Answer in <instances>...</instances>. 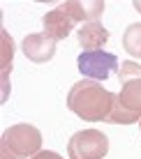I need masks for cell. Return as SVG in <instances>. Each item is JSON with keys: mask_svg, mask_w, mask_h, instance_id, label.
Wrapping results in <instances>:
<instances>
[{"mask_svg": "<svg viewBox=\"0 0 141 159\" xmlns=\"http://www.w3.org/2000/svg\"><path fill=\"white\" fill-rule=\"evenodd\" d=\"M67 108L86 122H106L113 108V92L100 81H77L67 92Z\"/></svg>", "mask_w": 141, "mask_h": 159, "instance_id": "1", "label": "cell"}, {"mask_svg": "<svg viewBox=\"0 0 141 159\" xmlns=\"http://www.w3.org/2000/svg\"><path fill=\"white\" fill-rule=\"evenodd\" d=\"M120 92L113 95V108L106 122L111 125H134L141 120V65L134 60L120 62L118 69Z\"/></svg>", "mask_w": 141, "mask_h": 159, "instance_id": "2", "label": "cell"}, {"mask_svg": "<svg viewBox=\"0 0 141 159\" xmlns=\"http://www.w3.org/2000/svg\"><path fill=\"white\" fill-rule=\"evenodd\" d=\"M42 148V134L32 125H12L5 129L0 141V155H9L12 159H32Z\"/></svg>", "mask_w": 141, "mask_h": 159, "instance_id": "3", "label": "cell"}, {"mask_svg": "<svg viewBox=\"0 0 141 159\" xmlns=\"http://www.w3.org/2000/svg\"><path fill=\"white\" fill-rule=\"evenodd\" d=\"M109 152V139L100 129H83L69 139V159H104Z\"/></svg>", "mask_w": 141, "mask_h": 159, "instance_id": "4", "label": "cell"}, {"mask_svg": "<svg viewBox=\"0 0 141 159\" xmlns=\"http://www.w3.org/2000/svg\"><path fill=\"white\" fill-rule=\"evenodd\" d=\"M77 67L90 81H106L116 69H120V65L113 53L100 48V51H83L77 58Z\"/></svg>", "mask_w": 141, "mask_h": 159, "instance_id": "5", "label": "cell"}, {"mask_svg": "<svg viewBox=\"0 0 141 159\" xmlns=\"http://www.w3.org/2000/svg\"><path fill=\"white\" fill-rule=\"evenodd\" d=\"M42 25H44V32L49 37H53L56 42H60L74 30L77 19H74V14L69 12L67 2H65V5H58V7L51 9V12H46L44 19H42Z\"/></svg>", "mask_w": 141, "mask_h": 159, "instance_id": "6", "label": "cell"}, {"mask_svg": "<svg viewBox=\"0 0 141 159\" xmlns=\"http://www.w3.org/2000/svg\"><path fill=\"white\" fill-rule=\"evenodd\" d=\"M23 53L30 62L35 65H42V62H49L53 56H56V39L49 37L46 32H35V35H28L23 39Z\"/></svg>", "mask_w": 141, "mask_h": 159, "instance_id": "7", "label": "cell"}, {"mask_svg": "<svg viewBox=\"0 0 141 159\" xmlns=\"http://www.w3.org/2000/svg\"><path fill=\"white\" fill-rule=\"evenodd\" d=\"M77 42L83 51H100L106 42H109V30L100 23V21H93V23H83L77 30Z\"/></svg>", "mask_w": 141, "mask_h": 159, "instance_id": "8", "label": "cell"}, {"mask_svg": "<svg viewBox=\"0 0 141 159\" xmlns=\"http://www.w3.org/2000/svg\"><path fill=\"white\" fill-rule=\"evenodd\" d=\"M69 12L74 14V19H77V23H93L97 21L102 14H104V2L102 0H69L67 2Z\"/></svg>", "mask_w": 141, "mask_h": 159, "instance_id": "9", "label": "cell"}, {"mask_svg": "<svg viewBox=\"0 0 141 159\" xmlns=\"http://www.w3.org/2000/svg\"><path fill=\"white\" fill-rule=\"evenodd\" d=\"M123 46L132 58L141 60V23H132L123 35Z\"/></svg>", "mask_w": 141, "mask_h": 159, "instance_id": "10", "label": "cell"}, {"mask_svg": "<svg viewBox=\"0 0 141 159\" xmlns=\"http://www.w3.org/2000/svg\"><path fill=\"white\" fill-rule=\"evenodd\" d=\"M12 56H14V42L2 30V99L7 97V72H12Z\"/></svg>", "mask_w": 141, "mask_h": 159, "instance_id": "11", "label": "cell"}, {"mask_svg": "<svg viewBox=\"0 0 141 159\" xmlns=\"http://www.w3.org/2000/svg\"><path fill=\"white\" fill-rule=\"evenodd\" d=\"M32 159H63L58 152H53V150H42V152H37Z\"/></svg>", "mask_w": 141, "mask_h": 159, "instance_id": "12", "label": "cell"}, {"mask_svg": "<svg viewBox=\"0 0 141 159\" xmlns=\"http://www.w3.org/2000/svg\"><path fill=\"white\" fill-rule=\"evenodd\" d=\"M134 9H137V12H141V0H137V2H134Z\"/></svg>", "mask_w": 141, "mask_h": 159, "instance_id": "13", "label": "cell"}, {"mask_svg": "<svg viewBox=\"0 0 141 159\" xmlns=\"http://www.w3.org/2000/svg\"><path fill=\"white\" fill-rule=\"evenodd\" d=\"M0 159H12V157H9V155H0Z\"/></svg>", "mask_w": 141, "mask_h": 159, "instance_id": "14", "label": "cell"}]
</instances>
